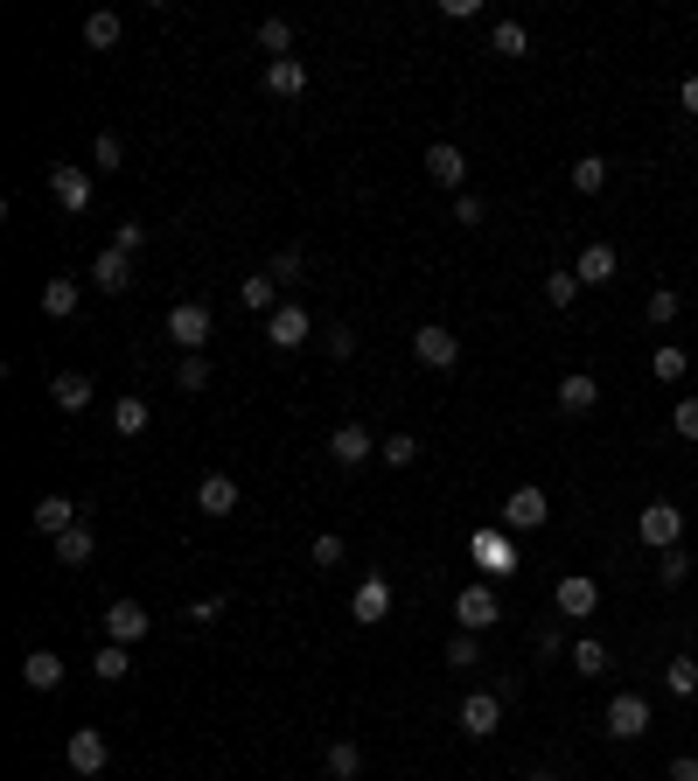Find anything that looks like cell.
Instances as JSON below:
<instances>
[{
  "instance_id": "obj_1",
  "label": "cell",
  "mask_w": 698,
  "mask_h": 781,
  "mask_svg": "<svg viewBox=\"0 0 698 781\" xmlns=\"http://www.w3.org/2000/svg\"><path fill=\"white\" fill-rule=\"evenodd\" d=\"M468 559H476V573L482 579H511L517 573V544H511V530H476V538H468Z\"/></svg>"
},
{
  "instance_id": "obj_2",
  "label": "cell",
  "mask_w": 698,
  "mask_h": 781,
  "mask_svg": "<svg viewBox=\"0 0 698 781\" xmlns=\"http://www.w3.org/2000/svg\"><path fill=\"white\" fill-rule=\"evenodd\" d=\"M636 538H643L656 559H664V551H677V538H685V509H677V503H643V517H636Z\"/></svg>"
},
{
  "instance_id": "obj_3",
  "label": "cell",
  "mask_w": 698,
  "mask_h": 781,
  "mask_svg": "<svg viewBox=\"0 0 698 781\" xmlns=\"http://www.w3.org/2000/svg\"><path fill=\"white\" fill-rule=\"evenodd\" d=\"M168 342H175L182 356H203V349H210V308H203V300L168 308Z\"/></svg>"
},
{
  "instance_id": "obj_4",
  "label": "cell",
  "mask_w": 698,
  "mask_h": 781,
  "mask_svg": "<svg viewBox=\"0 0 698 781\" xmlns=\"http://www.w3.org/2000/svg\"><path fill=\"white\" fill-rule=\"evenodd\" d=\"M608 739H643L650 726H656V712H650V698L643 691H621V698H608Z\"/></svg>"
},
{
  "instance_id": "obj_5",
  "label": "cell",
  "mask_w": 698,
  "mask_h": 781,
  "mask_svg": "<svg viewBox=\"0 0 698 781\" xmlns=\"http://www.w3.org/2000/svg\"><path fill=\"white\" fill-rule=\"evenodd\" d=\"M377 447H385V440H377L370 426H356V418H343V426L329 433V461H335V468H364Z\"/></svg>"
},
{
  "instance_id": "obj_6",
  "label": "cell",
  "mask_w": 698,
  "mask_h": 781,
  "mask_svg": "<svg viewBox=\"0 0 698 781\" xmlns=\"http://www.w3.org/2000/svg\"><path fill=\"white\" fill-rule=\"evenodd\" d=\"M545 517H552V503H545L538 482H524L503 495V530H545Z\"/></svg>"
},
{
  "instance_id": "obj_7",
  "label": "cell",
  "mask_w": 698,
  "mask_h": 781,
  "mask_svg": "<svg viewBox=\"0 0 698 781\" xmlns=\"http://www.w3.org/2000/svg\"><path fill=\"white\" fill-rule=\"evenodd\" d=\"M455 621H461V635H482V628L503 621V607H496V594H489V579H482V586H461V594H455Z\"/></svg>"
},
{
  "instance_id": "obj_8",
  "label": "cell",
  "mask_w": 698,
  "mask_h": 781,
  "mask_svg": "<svg viewBox=\"0 0 698 781\" xmlns=\"http://www.w3.org/2000/svg\"><path fill=\"white\" fill-rule=\"evenodd\" d=\"M412 356H420L426 370H455V364H461V335L440 329V321H426V329L412 335Z\"/></svg>"
},
{
  "instance_id": "obj_9",
  "label": "cell",
  "mask_w": 698,
  "mask_h": 781,
  "mask_svg": "<svg viewBox=\"0 0 698 781\" xmlns=\"http://www.w3.org/2000/svg\"><path fill=\"white\" fill-rule=\"evenodd\" d=\"M64 760H70V774H105V760H112V739L99 726H78L64 739Z\"/></svg>"
},
{
  "instance_id": "obj_10",
  "label": "cell",
  "mask_w": 698,
  "mask_h": 781,
  "mask_svg": "<svg viewBox=\"0 0 698 781\" xmlns=\"http://www.w3.org/2000/svg\"><path fill=\"white\" fill-rule=\"evenodd\" d=\"M308 335H314V321H308V308H294V300H279V308L266 314V342H273V349H300Z\"/></svg>"
},
{
  "instance_id": "obj_11",
  "label": "cell",
  "mask_w": 698,
  "mask_h": 781,
  "mask_svg": "<svg viewBox=\"0 0 698 781\" xmlns=\"http://www.w3.org/2000/svg\"><path fill=\"white\" fill-rule=\"evenodd\" d=\"M461 733H468V739H496V733H503V698L468 691V698H461Z\"/></svg>"
},
{
  "instance_id": "obj_12",
  "label": "cell",
  "mask_w": 698,
  "mask_h": 781,
  "mask_svg": "<svg viewBox=\"0 0 698 781\" xmlns=\"http://www.w3.org/2000/svg\"><path fill=\"white\" fill-rule=\"evenodd\" d=\"M385 615H391V579H385V573H370V579L350 594V621H356V628H377Z\"/></svg>"
},
{
  "instance_id": "obj_13",
  "label": "cell",
  "mask_w": 698,
  "mask_h": 781,
  "mask_svg": "<svg viewBox=\"0 0 698 781\" xmlns=\"http://www.w3.org/2000/svg\"><path fill=\"white\" fill-rule=\"evenodd\" d=\"M147 628H155V615H147L140 600H112V607H105V642H126V650H134Z\"/></svg>"
},
{
  "instance_id": "obj_14",
  "label": "cell",
  "mask_w": 698,
  "mask_h": 781,
  "mask_svg": "<svg viewBox=\"0 0 698 781\" xmlns=\"http://www.w3.org/2000/svg\"><path fill=\"white\" fill-rule=\"evenodd\" d=\"M49 196L64 203V209H91L99 182H91V168H64V161H56V168H49Z\"/></svg>"
},
{
  "instance_id": "obj_15",
  "label": "cell",
  "mask_w": 698,
  "mask_h": 781,
  "mask_svg": "<svg viewBox=\"0 0 698 781\" xmlns=\"http://www.w3.org/2000/svg\"><path fill=\"white\" fill-rule=\"evenodd\" d=\"M552 398H559V412H565V418H587V412L600 405V384H594V370H565Z\"/></svg>"
},
{
  "instance_id": "obj_16",
  "label": "cell",
  "mask_w": 698,
  "mask_h": 781,
  "mask_svg": "<svg viewBox=\"0 0 698 781\" xmlns=\"http://www.w3.org/2000/svg\"><path fill=\"white\" fill-rule=\"evenodd\" d=\"M552 607H559L565 621H587L594 607H600V586H594L587 573H565V579H559V594H552Z\"/></svg>"
},
{
  "instance_id": "obj_17",
  "label": "cell",
  "mask_w": 698,
  "mask_h": 781,
  "mask_svg": "<svg viewBox=\"0 0 698 781\" xmlns=\"http://www.w3.org/2000/svg\"><path fill=\"white\" fill-rule=\"evenodd\" d=\"M426 175H433V188H455V196H461V175H468V154H461L455 140H433V147H426Z\"/></svg>"
},
{
  "instance_id": "obj_18",
  "label": "cell",
  "mask_w": 698,
  "mask_h": 781,
  "mask_svg": "<svg viewBox=\"0 0 698 781\" xmlns=\"http://www.w3.org/2000/svg\"><path fill=\"white\" fill-rule=\"evenodd\" d=\"M196 509H203L210 524H224V517L238 509V482H231V474H203V482H196Z\"/></svg>"
},
{
  "instance_id": "obj_19",
  "label": "cell",
  "mask_w": 698,
  "mask_h": 781,
  "mask_svg": "<svg viewBox=\"0 0 698 781\" xmlns=\"http://www.w3.org/2000/svg\"><path fill=\"white\" fill-rule=\"evenodd\" d=\"M615 265H621V259H615V244H600V238H594V244H580L573 273H580V287H608V279H615Z\"/></svg>"
},
{
  "instance_id": "obj_20",
  "label": "cell",
  "mask_w": 698,
  "mask_h": 781,
  "mask_svg": "<svg viewBox=\"0 0 698 781\" xmlns=\"http://www.w3.org/2000/svg\"><path fill=\"white\" fill-rule=\"evenodd\" d=\"M91 279H99V294H126V287H134V259L105 244V252L91 259Z\"/></svg>"
},
{
  "instance_id": "obj_21",
  "label": "cell",
  "mask_w": 698,
  "mask_h": 781,
  "mask_svg": "<svg viewBox=\"0 0 698 781\" xmlns=\"http://www.w3.org/2000/svg\"><path fill=\"white\" fill-rule=\"evenodd\" d=\"M300 91H308V64H300V56L266 64V99H300Z\"/></svg>"
},
{
  "instance_id": "obj_22",
  "label": "cell",
  "mask_w": 698,
  "mask_h": 781,
  "mask_svg": "<svg viewBox=\"0 0 698 781\" xmlns=\"http://www.w3.org/2000/svg\"><path fill=\"white\" fill-rule=\"evenodd\" d=\"M49 398H56V412H91V398H99V384H91L84 370H64L49 384Z\"/></svg>"
},
{
  "instance_id": "obj_23",
  "label": "cell",
  "mask_w": 698,
  "mask_h": 781,
  "mask_svg": "<svg viewBox=\"0 0 698 781\" xmlns=\"http://www.w3.org/2000/svg\"><path fill=\"white\" fill-rule=\"evenodd\" d=\"M22 684H28V691H56V684H64V656H56V650H28L22 656Z\"/></svg>"
},
{
  "instance_id": "obj_24",
  "label": "cell",
  "mask_w": 698,
  "mask_h": 781,
  "mask_svg": "<svg viewBox=\"0 0 698 781\" xmlns=\"http://www.w3.org/2000/svg\"><path fill=\"white\" fill-rule=\"evenodd\" d=\"M56 544V565H91V551H99V530L91 524H70L64 538H49Z\"/></svg>"
},
{
  "instance_id": "obj_25",
  "label": "cell",
  "mask_w": 698,
  "mask_h": 781,
  "mask_svg": "<svg viewBox=\"0 0 698 781\" xmlns=\"http://www.w3.org/2000/svg\"><path fill=\"white\" fill-rule=\"evenodd\" d=\"M70 524H78V503H70V495H43V503H35V530H43V538H64Z\"/></svg>"
},
{
  "instance_id": "obj_26",
  "label": "cell",
  "mask_w": 698,
  "mask_h": 781,
  "mask_svg": "<svg viewBox=\"0 0 698 781\" xmlns=\"http://www.w3.org/2000/svg\"><path fill=\"white\" fill-rule=\"evenodd\" d=\"M91 670H99V684H126V677H134L126 642H99V650H91Z\"/></svg>"
},
{
  "instance_id": "obj_27",
  "label": "cell",
  "mask_w": 698,
  "mask_h": 781,
  "mask_svg": "<svg viewBox=\"0 0 698 781\" xmlns=\"http://www.w3.org/2000/svg\"><path fill=\"white\" fill-rule=\"evenodd\" d=\"M238 308H252V314H273V308H279V279H273V273H252V279L238 287Z\"/></svg>"
},
{
  "instance_id": "obj_28",
  "label": "cell",
  "mask_w": 698,
  "mask_h": 781,
  "mask_svg": "<svg viewBox=\"0 0 698 781\" xmlns=\"http://www.w3.org/2000/svg\"><path fill=\"white\" fill-rule=\"evenodd\" d=\"M112 426H119L126 440H140V433L155 426V405H147V398H119V405H112Z\"/></svg>"
},
{
  "instance_id": "obj_29",
  "label": "cell",
  "mask_w": 698,
  "mask_h": 781,
  "mask_svg": "<svg viewBox=\"0 0 698 781\" xmlns=\"http://www.w3.org/2000/svg\"><path fill=\"white\" fill-rule=\"evenodd\" d=\"M43 314H49V321H70V314H78V279H43Z\"/></svg>"
},
{
  "instance_id": "obj_30",
  "label": "cell",
  "mask_w": 698,
  "mask_h": 781,
  "mask_svg": "<svg viewBox=\"0 0 698 781\" xmlns=\"http://www.w3.org/2000/svg\"><path fill=\"white\" fill-rule=\"evenodd\" d=\"M329 774L335 781H356V774H364V747H356V739H329Z\"/></svg>"
},
{
  "instance_id": "obj_31",
  "label": "cell",
  "mask_w": 698,
  "mask_h": 781,
  "mask_svg": "<svg viewBox=\"0 0 698 781\" xmlns=\"http://www.w3.org/2000/svg\"><path fill=\"white\" fill-rule=\"evenodd\" d=\"M650 370H656V384H685V370H691V356L677 349V342H656V356H650Z\"/></svg>"
},
{
  "instance_id": "obj_32",
  "label": "cell",
  "mask_w": 698,
  "mask_h": 781,
  "mask_svg": "<svg viewBox=\"0 0 698 781\" xmlns=\"http://www.w3.org/2000/svg\"><path fill=\"white\" fill-rule=\"evenodd\" d=\"M259 49H266V64H279V56L294 49V22H279V14H266V22H259Z\"/></svg>"
},
{
  "instance_id": "obj_33",
  "label": "cell",
  "mask_w": 698,
  "mask_h": 781,
  "mask_svg": "<svg viewBox=\"0 0 698 781\" xmlns=\"http://www.w3.org/2000/svg\"><path fill=\"white\" fill-rule=\"evenodd\" d=\"M573 188H580V196H600V188H608V161H600V154H580V161H573Z\"/></svg>"
},
{
  "instance_id": "obj_34",
  "label": "cell",
  "mask_w": 698,
  "mask_h": 781,
  "mask_svg": "<svg viewBox=\"0 0 698 781\" xmlns=\"http://www.w3.org/2000/svg\"><path fill=\"white\" fill-rule=\"evenodd\" d=\"M489 49H496V56H524V49H531V28H524V22H496V28H489Z\"/></svg>"
},
{
  "instance_id": "obj_35",
  "label": "cell",
  "mask_w": 698,
  "mask_h": 781,
  "mask_svg": "<svg viewBox=\"0 0 698 781\" xmlns=\"http://www.w3.org/2000/svg\"><path fill=\"white\" fill-rule=\"evenodd\" d=\"M580 300V273L565 265V273H545V308H573Z\"/></svg>"
},
{
  "instance_id": "obj_36",
  "label": "cell",
  "mask_w": 698,
  "mask_h": 781,
  "mask_svg": "<svg viewBox=\"0 0 698 781\" xmlns=\"http://www.w3.org/2000/svg\"><path fill=\"white\" fill-rule=\"evenodd\" d=\"M84 43H91V49H112V43H119V14H112V8L84 14Z\"/></svg>"
},
{
  "instance_id": "obj_37",
  "label": "cell",
  "mask_w": 698,
  "mask_h": 781,
  "mask_svg": "<svg viewBox=\"0 0 698 781\" xmlns=\"http://www.w3.org/2000/svg\"><path fill=\"white\" fill-rule=\"evenodd\" d=\"M377 461H385V468H412V461H420V440H412V433H391V440L377 447Z\"/></svg>"
},
{
  "instance_id": "obj_38",
  "label": "cell",
  "mask_w": 698,
  "mask_h": 781,
  "mask_svg": "<svg viewBox=\"0 0 698 781\" xmlns=\"http://www.w3.org/2000/svg\"><path fill=\"white\" fill-rule=\"evenodd\" d=\"M119 161H126V140H119V133H99V140H91V168H99V175H112Z\"/></svg>"
},
{
  "instance_id": "obj_39",
  "label": "cell",
  "mask_w": 698,
  "mask_h": 781,
  "mask_svg": "<svg viewBox=\"0 0 698 781\" xmlns=\"http://www.w3.org/2000/svg\"><path fill=\"white\" fill-rule=\"evenodd\" d=\"M664 684H671V698H698V663H691V656H677L671 670H664Z\"/></svg>"
},
{
  "instance_id": "obj_40",
  "label": "cell",
  "mask_w": 698,
  "mask_h": 781,
  "mask_svg": "<svg viewBox=\"0 0 698 781\" xmlns=\"http://www.w3.org/2000/svg\"><path fill=\"white\" fill-rule=\"evenodd\" d=\"M175 384H182V391H210V356H182V364H175Z\"/></svg>"
},
{
  "instance_id": "obj_41",
  "label": "cell",
  "mask_w": 698,
  "mask_h": 781,
  "mask_svg": "<svg viewBox=\"0 0 698 781\" xmlns=\"http://www.w3.org/2000/svg\"><path fill=\"white\" fill-rule=\"evenodd\" d=\"M573 670H580V677H600V670H608V650H600L594 635H587V642H573Z\"/></svg>"
},
{
  "instance_id": "obj_42",
  "label": "cell",
  "mask_w": 698,
  "mask_h": 781,
  "mask_svg": "<svg viewBox=\"0 0 698 781\" xmlns=\"http://www.w3.org/2000/svg\"><path fill=\"white\" fill-rule=\"evenodd\" d=\"M343 551H350V544H343V530H322L308 559H314V565H322V573H329V565H343Z\"/></svg>"
},
{
  "instance_id": "obj_43",
  "label": "cell",
  "mask_w": 698,
  "mask_h": 781,
  "mask_svg": "<svg viewBox=\"0 0 698 781\" xmlns=\"http://www.w3.org/2000/svg\"><path fill=\"white\" fill-rule=\"evenodd\" d=\"M447 663H455V670H476V663H482V642L455 628V642H447Z\"/></svg>"
},
{
  "instance_id": "obj_44",
  "label": "cell",
  "mask_w": 698,
  "mask_h": 781,
  "mask_svg": "<svg viewBox=\"0 0 698 781\" xmlns=\"http://www.w3.org/2000/svg\"><path fill=\"white\" fill-rule=\"evenodd\" d=\"M182 615H188V628H217V621H224V594H210V600H188Z\"/></svg>"
},
{
  "instance_id": "obj_45",
  "label": "cell",
  "mask_w": 698,
  "mask_h": 781,
  "mask_svg": "<svg viewBox=\"0 0 698 781\" xmlns=\"http://www.w3.org/2000/svg\"><path fill=\"white\" fill-rule=\"evenodd\" d=\"M112 252H147V223H112Z\"/></svg>"
},
{
  "instance_id": "obj_46",
  "label": "cell",
  "mask_w": 698,
  "mask_h": 781,
  "mask_svg": "<svg viewBox=\"0 0 698 781\" xmlns=\"http://www.w3.org/2000/svg\"><path fill=\"white\" fill-rule=\"evenodd\" d=\"M643 314H650V329H671V321H677V294H671V287H656Z\"/></svg>"
},
{
  "instance_id": "obj_47",
  "label": "cell",
  "mask_w": 698,
  "mask_h": 781,
  "mask_svg": "<svg viewBox=\"0 0 698 781\" xmlns=\"http://www.w3.org/2000/svg\"><path fill=\"white\" fill-rule=\"evenodd\" d=\"M656 579H664V586H685V579H691V559H685V551H664V559H656Z\"/></svg>"
},
{
  "instance_id": "obj_48",
  "label": "cell",
  "mask_w": 698,
  "mask_h": 781,
  "mask_svg": "<svg viewBox=\"0 0 698 781\" xmlns=\"http://www.w3.org/2000/svg\"><path fill=\"white\" fill-rule=\"evenodd\" d=\"M671 426H677V440H698V398H677Z\"/></svg>"
},
{
  "instance_id": "obj_49",
  "label": "cell",
  "mask_w": 698,
  "mask_h": 781,
  "mask_svg": "<svg viewBox=\"0 0 698 781\" xmlns=\"http://www.w3.org/2000/svg\"><path fill=\"white\" fill-rule=\"evenodd\" d=\"M531 650H538L545 663H552V656H573V650H565V635H559V628H552V621H545V628H538V635H531Z\"/></svg>"
},
{
  "instance_id": "obj_50",
  "label": "cell",
  "mask_w": 698,
  "mask_h": 781,
  "mask_svg": "<svg viewBox=\"0 0 698 781\" xmlns=\"http://www.w3.org/2000/svg\"><path fill=\"white\" fill-rule=\"evenodd\" d=\"M329 356H335V364H350V356H356V329L335 321V329H329Z\"/></svg>"
},
{
  "instance_id": "obj_51",
  "label": "cell",
  "mask_w": 698,
  "mask_h": 781,
  "mask_svg": "<svg viewBox=\"0 0 698 781\" xmlns=\"http://www.w3.org/2000/svg\"><path fill=\"white\" fill-rule=\"evenodd\" d=\"M266 273L279 279V287H287V279H300V252H294V244H287V252H273V265H266Z\"/></svg>"
},
{
  "instance_id": "obj_52",
  "label": "cell",
  "mask_w": 698,
  "mask_h": 781,
  "mask_svg": "<svg viewBox=\"0 0 698 781\" xmlns=\"http://www.w3.org/2000/svg\"><path fill=\"white\" fill-rule=\"evenodd\" d=\"M489 217V203L482 196H468V188H461V196H455V223H482Z\"/></svg>"
},
{
  "instance_id": "obj_53",
  "label": "cell",
  "mask_w": 698,
  "mask_h": 781,
  "mask_svg": "<svg viewBox=\"0 0 698 781\" xmlns=\"http://www.w3.org/2000/svg\"><path fill=\"white\" fill-rule=\"evenodd\" d=\"M664 781H698V754H677L671 768H664Z\"/></svg>"
},
{
  "instance_id": "obj_54",
  "label": "cell",
  "mask_w": 698,
  "mask_h": 781,
  "mask_svg": "<svg viewBox=\"0 0 698 781\" xmlns=\"http://www.w3.org/2000/svg\"><path fill=\"white\" fill-rule=\"evenodd\" d=\"M677 105H685L691 119H698V78H685V84H677Z\"/></svg>"
},
{
  "instance_id": "obj_55",
  "label": "cell",
  "mask_w": 698,
  "mask_h": 781,
  "mask_svg": "<svg viewBox=\"0 0 698 781\" xmlns=\"http://www.w3.org/2000/svg\"><path fill=\"white\" fill-rule=\"evenodd\" d=\"M531 781H559V774H531Z\"/></svg>"
},
{
  "instance_id": "obj_56",
  "label": "cell",
  "mask_w": 698,
  "mask_h": 781,
  "mask_svg": "<svg viewBox=\"0 0 698 781\" xmlns=\"http://www.w3.org/2000/svg\"><path fill=\"white\" fill-rule=\"evenodd\" d=\"M691 754H698V733H691Z\"/></svg>"
}]
</instances>
